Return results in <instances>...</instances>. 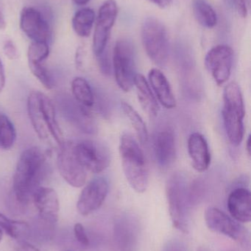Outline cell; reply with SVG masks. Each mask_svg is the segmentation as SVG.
<instances>
[{
    "instance_id": "1",
    "label": "cell",
    "mask_w": 251,
    "mask_h": 251,
    "mask_svg": "<svg viewBox=\"0 0 251 251\" xmlns=\"http://www.w3.org/2000/svg\"><path fill=\"white\" fill-rule=\"evenodd\" d=\"M47 173V153L38 147L29 148L20 155L13 180V193L19 203L27 204L41 187Z\"/></svg>"
},
{
    "instance_id": "2",
    "label": "cell",
    "mask_w": 251,
    "mask_h": 251,
    "mask_svg": "<svg viewBox=\"0 0 251 251\" xmlns=\"http://www.w3.org/2000/svg\"><path fill=\"white\" fill-rule=\"evenodd\" d=\"M28 112L32 127L40 138L46 140L52 137L59 147L64 143L54 104L48 97L40 91H32L28 99Z\"/></svg>"
},
{
    "instance_id": "3",
    "label": "cell",
    "mask_w": 251,
    "mask_h": 251,
    "mask_svg": "<svg viewBox=\"0 0 251 251\" xmlns=\"http://www.w3.org/2000/svg\"><path fill=\"white\" fill-rule=\"evenodd\" d=\"M119 150L127 181L136 192L144 193L149 185V171L144 152L128 133L121 136Z\"/></svg>"
},
{
    "instance_id": "4",
    "label": "cell",
    "mask_w": 251,
    "mask_h": 251,
    "mask_svg": "<svg viewBox=\"0 0 251 251\" xmlns=\"http://www.w3.org/2000/svg\"><path fill=\"white\" fill-rule=\"evenodd\" d=\"M223 121L227 137L234 146L243 141L245 134L244 120L246 108L243 94L238 84L230 82L225 86L223 93Z\"/></svg>"
},
{
    "instance_id": "5",
    "label": "cell",
    "mask_w": 251,
    "mask_h": 251,
    "mask_svg": "<svg viewBox=\"0 0 251 251\" xmlns=\"http://www.w3.org/2000/svg\"><path fill=\"white\" fill-rule=\"evenodd\" d=\"M166 196L173 226L181 232L188 233V209L191 203L187 180L182 174L176 173L168 178Z\"/></svg>"
},
{
    "instance_id": "6",
    "label": "cell",
    "mask_w": 251,
    "mask_h": 251,
    "mask_svg": "<svg viewBox=\"0 0 251 251\" xmlns=\"http://www.w3.org/2000/svg\"><path fill=\"white\" fill-rule=\"evenodd\" d=\"M143 47L150 60L160 67L167 63L169 57V39L165 25L153 17L144 19L141 26Z\"/></svg>"
},
{
    "instance_id": "7",
    "label": "cell",
    "mask_w": 251,
    "mask_h": 251,
    "mask_svg": "<svg viewBox=\"0 0 251 251\" xmlns=\"http://www.w3.org/2000/svg\"><path fill=\"white\" fill-rule=\"evenodd\" d=\"M113 66L118 86L125 92L131 91L137 73L135 49L129 40L122 38L115 44Z\"/></svg>"
},
{
    "instance_id": "8",
    "label": "cell",
    "mask_w": 251,
    "mask_h": 251,
    "mask_svg": "<svg viewBox=\"0 0 251 251\" xmlns=\"http://www.w3.org/2000/svg\"><path fill=\"white\" fill-rule=\"evenodd\" d=\"M205 221L211 231L232 239L245 250L250 249L249 231L240 223L227 215L221 209L213 206L207 208L205 212Z\"/></svg>"
},
{
    "instance_id": "9",
    "label": "cell",
    "mask_w": 251,
    "mask_h": 251,
    "mask_svg": "<svg viewBox=\"0 0 251 251\" xmlns=\"http://www.w3.org/2000/svg\"><path fill=\"white\" fill-rule=\"evenodd\" d=\"M59 111L65 120L85 134L97 132V126L88 108L80 104L74 97L67 94L56 96Z\"/></svg>"
},
{
    "instance_id": "10",
    "label": "cell",
    "mask_w": 251,
    "mask_h": 251,
    "mask_svg": "<svg viewBox=\"0 0 251 251\" xmlns=\"http://www.w3.org/2000/svg\"><path fill=\"white\" fill-rule=\"evenodd\" d=\"M57 168L63 179L74 187H81L86 181L85 168L77 154L75 143L64 142L59 149Z\"/></svg>"
},
{
    "instance_id": "11",
    "label": "cell",
    "mask_w": 251,
    "mask_h": 251,
    "mask_svg": "<svg viewBox=\"0 0 251 251\" xmlns=\"http://www.w3.org/2000/svg\"><path fill=\"white\" fill-rule=\"evenodd\" d=\"M77 154L85 170L94 174L104 171L111 163V153L105 145L91 140L75 143Z\"/></svg>"
},
{
    "instance_id": "12",
    "label": "cell",
    "mask_w": 251,
    "mask_h": 251,
    "mask_svg": "<svg viewBox=\"0 0 251 251\" xmlns=\"http://www.w3.org/2000/svg\"><path fill=\"white\" fill-rule=\"evenodd\" d=\"M117 14L118 6L115 0H106L99 9L92 44L93 51L97 57L106 50Z\"/></svg>"
},
{
    "instance_id": "13",
    "label": "cell",
    "mask_w": 251,
    "mask_h": 251,
    "mask_svg": "<svg viewBox=\"0 0 251 251\" xmlns=\"http://www.w3.org/2000/svg\"><path fill=\"white\" fill-rule=\"evenodd\" d=\"M234 62V51L228 45L211 49L205 57V66L215 82L222 85L229 79Z\"/></svg>"
},
{
    "instance_id": "14",
    "label": "cell",
    "mask_w": 251,
    "mask_h": 251,
    "mask_svg": "<svg viewBox=\"0 0 251 251\" xmlns=\"http://www.w3.org/2000/svg\"><path fill=\"white\" fill-rule=\"evenodd\" d=\"M109 182L103 177H97L90 181L81 192L77 209L84 216L95 212L103 205L109 193Z\"/></svg>"
},
{
    "instance_id": "15",
    "label": "cell",
    "mask_w": 251,
    "mask_h": 251,
    "mask_svg": "<svg viewBox=\"0 0 251 251\" xmlns=\"http://www.w3.org/2000/svg\"><path fill=\"white\" fill-rule=\"evenodd\" d=\"M20 27L32 42H46L51 39L50 24L41 11L32 7H25L21 12Z\"/></svg>"
},
{
    "instance_id": "16",
    "label": "cell",
    "mask_w": 251,
    "mask_h": 251,
    "mask_svg": "<svg viewBox=\"0 0 251 251\" xmlns=\"http://www.w3.org/2000/svg\"><path fill=\"white\" fill-rule=\"evenodd\" d=\"M40 219L49 226H53L58 218L60 204L57 193L50 187H40L32 196Z\"/></svg>"
},
{
    "instance_id": "17",
    "label": "cell",
    "mask_w": 251,
    "mask_h": 251,
    "mask_svg": "<svg viewBox=\"0 0 251 251\" xmlns=\"http://www.w3.org/2000/svg\"><path fill=\"white\" fill-rule=\"evenodd\" d=\"M153 149L155 158L159 166L166 168L170 166L176 156V145L173 131L163 128L156 131L153 137Z\"/></svg>"
},
{
    "instance_id": "18",
    "label": "cell",
    "mask_w": 251,
    "mask_h": 251,
    "mask_svg": "<svg viewBox=\"0 0 251 251\" xmlns=\"http://www.w3.org/2000/svg\"><path fill=\"white\" fill-rule=\"evenodd\" d=\"M231 218L239 223H249L251 220V196L250 191L239 187L230 193L227 202Z\"/></svg>"
},
{
    "instance_id": "19",
    "label": "cell",
    "mask_w": 251,
    "mask_h": 251,
    "mask_svg": "<svg viewBox=\"0 0 251 251\" xmlns=\"http://www.w3.org/2000/svg\"><path fill=\"white\" fill-rule=\"evenodd\" d=\"M188 152L193 168L197 172L207 171L211 164V153L206 138L198 132L189 137Z\"/></svg>"
},
{
    "instance_id": "20",
    "label": "cell",
    "mask_w": 251,
    "mask_h": 251,
    "mask_svg": "<svg viewBox=\"0 0 251 251\" xmlns=\"http://www.w3.org/2000/svg\"><path fill=\"white\" fill-rule=\"evenodd\" d=\"M149 85L154 91L155 96L162 106L167 109L176 107V100L172 93L170 84L162 71L153 69L148 74Z\"/></svg>"
},
{
    "instance_id": "21",
    "label": "cell",
    "mask_w": 251,
    "mask_h": 251,
    "mask_svg": "<svg viewBox=\"0 0 251 251\" xmlns=\"http://www.w3.org/2000/svg\"><path fill=\"white\" fill-rule=\"evenodd\" d=\"M134 86L137 89L139 101L143 110L150 118L156 117L159 112V103L147 79L141 74H137Z\"/></svg>"
},
{
    "instance_id": "22",
    "label": "cell",
    "mask_w": 251,
    "mask_h": 251,
    "mask_svg": "<svg viewBox=\"0 0 251 251\" xmlns=\"http://www.w3.org/2000/svg\"><path fill=\"white\" fill-rule=\"evenodd\" d=\"M95 21V13L89 7L78 10L72 20V28L78 36L86 38L91 35Z\"/></svg>"
},
{
    "instance_id": "23",
    "label": "cell",
    "mask_w": 251,
    "mask_h": 251,
    "mask_svg": "<svg viewBox=\"0 0 251 251\" xmlns=\"http://www.w3.org/2000/svg\"><path fill=\"white\" fill-rule=\"evenodd\" d=\"M193 13L197 22L206 28H212L218 23L216 12L206 0H193Z\"/></svg>"
},
{
    "instance_id": "24",
    "label": "cell",
    "mask_w": 251,
    "mask_h": 251,
    "mask_svg": "<svg viewBox=\"0 0 251 251\" xmlns=\"http://www.w3.org/2000/svg\"><path fill=\"white\" fill-rule=\"evenodd\" d=\"M72 91L73 97L80 104L86 108L93 107L95 99L92 88L86 79L76 77L72 82Z\"/></svg>"
},
{
    "instance_id": "25",
    "label": "cell",
    "mask_w": 251,
    "mask_h": 251,
    "mask_svg": "<svg viewBox=\"0 0 251 251\" xmlns=\"http://www.w3.org/2000/svg\"><path fill=\"white\" fill-rule=\"evenodd\" d=\"M121 107H122V111L125 113V116L129 119L131 125L135 129L140 143L142 146H145L148 143L149 134L144 121L141 119L140 115L137 113V110L133 108L128 103L125 102V101L121 103Z\"/></svg>"
},
{
    "instance_id": "26",
    "label": "cell",
    "mask_w": 251,
    "mask_h": 251,
    "mask_svg": "<svg viewBox=\"0 0 251 251\" xmlns=\"http://www.w3.org/2000/svg\"><path fill=\"white\" fill-rule=\"evenodd\" d=\"M0 228L12 238L19 240L28 235L29 226L26 222L9 219L0 213Z\"/></svg>"
},
{
    "instance_id": "27",
    "label": "cell",
    "mask_w": 251,
    "mask_h": 251,
    "mask_svg": "<svg viewBox=\"0 0 251 251\" xmlns=\"http://www.w3.org/2000/svg\"><path fill=\"white\" fill-rule=\"evenodd\" d=\"M16 139V131L14 125L7 116L0 114V149H10Z\"/></svg>"
},
{
    "instance_id": "28",
    "label": "cell",
    "mask_w": 251,
    "mask_h": 251,
    "mask_svg": "<svg viewBox=\"0 0 251 251\" xmlns=\"http://www.w3.org/2000/svg\"><path fill=\"white\" fill-rule=\"evenodd\" d=\"M50 54L48 43L32 42L28 51V63H43Z\"/></svg>"
},
{
    "instance_id": "29",
    "label": "cell",
    "mask_w": 251,
    "mask_h": 251,
    "mask_svg": "<svg viewBox=\"0 0 251 251\" xmlns=\"http://www.w3.org/2000/svg\"><path fill=\"white\" fill-rule=\"evenodd\" d=\"M32 75L44 85L47 89H52L55 86L54 78L43 63H28Z\"/></svg>"
},
{
    "instance_id": "30",
    "label": "cell",
    "mask_w": 251,
    "mask_h": 251,
    "mask_svg": "<svg viewBox=\"0 0 251 251\" xmlns=\"http://www.w3.org/2000/svg\"><path fill=\"white\" fill-rule=\"evenodd\" d=\"M74 234L77 241L82 245L83 246L87 247L89 245V239L87 235L86 231L84 226L81 224H76L74 227Z\"/></svg>"
},
{
    "instance_id": "31",
    "label": "cell",
    "mask_w": 251,
    "mask_h": 251,
    "mask_svg": "<svg viewBox=\"0 0 251 251\" xmlns=\"http://www.w3.org/2000/svg\"><path fill=\"white\" fill-rule=\"evenodd\" d=\"M3 50H4L6 57L10 60H16L19 57L17 48H16L14 43L10 40H7L4 42Z\"/></svg>"
},
{
    "instance_id": "32",
    "label": "cell",
    "mask_w": 251,
    "mask_h": 251,
    "mask_svg": "<svg viewBox=\"0 0 251 251\" xmlns=\"http://www.w3.org/2000/svg\"><path fill=\"white\" fill-rule=\"evenodd\" d=\"M100 70L104 75H109L111 72V63L109 61V55L106 50L97 57Z\"/></svg>"
},
{
    "instance_id": "33",
    "label": "cell",
    "mask_w": 251,
    "mask_h": 251,
    "mask_svg": "<svg viewBox=\"0 0 251 251\" xmlns=\"http://www.w3.org/2000/svg\"><path fill=\"white\" fill-rule=\"evenodd\" d=\"M230 4L235 9L238 14L243 18L248 16V8L246 0H229Z\"/></svg>"
},
{
    "instance_id": "34",
    "label": "cell",
    "mask_w": 251,
    "mask_h": 251,
    "mask_svg": "<svg viewBox=\"0 0 251 251\" xmlns=\"http://www.w3.org/2000/svg\"><path fill=\"white\" fill-rule=\"evenodd\" d=\"M17 251H40L35 246L26 242H22L18 246Z\"/></svg>"
},
{
    "instance_id": "35",
    "label": "cell",
    "mask_w": 251,
    "mask_h": 251,
    "mask_svg": "<svg viewBox=\"0 0 251 251\" xmlns=\"http://www.w3.org/2000/svg\"><path fill=\"white\" fill-rule=\"evenodd\" d=\"M148 1L161 8H165L170 4L172 0H148Z\"/></svg>"
},
{
    "instance_id": "36",
    "label": "cell",
    "mask_w": 251,
    "mask_h": 251,
    "mask_svg": "<svg viewBox=\"0 0 251 251\" xmlns=\"http://www.w3.org/2000/svg\"><path fill=\"white\" fill-rule=\"evenodd\" d=\"M4 84H5V75H4V66L0 59V92L4 88Z\"/></svg>"
},
{
    "instance_id": "37",
    "label": "cell",
    "mask_w": 251,
    "mask_h": 251,
    "mask_svg": "<svg viewBox=\"0 0 251 251\" xmlns=\"http://www.w3.org/2000/svg\"><path fill=\"white\" fill-rule=\"evenodd\" d=\"M6 26H7V24H6L5 18H4V14L0 9V29L4 30Z\"/></svg>"
},
{
    "instance_id": "38",
    "label": "cell",
    "mask_w": 251,
    "mask_h": 251,
    "mask_svg": "<svg viewBox=\"0 0 251 251\" xmlns=\"http://www.w3.org/2000/svg\"><path fill=\"white\" fill-rule=\"evenodd\" d=\"M77 5H85L90 0H72Z\"/></svg>"
},
{
    "instance_id": "39",
    "label": "cell",
    "mask_w": 251,
    "mask_h": 251,
    "mask_svg": "<svg viewBox=\"0 0 251 251\" xmlns=\"http://www.w3.org/2000/svg\"><path fill=\"white\" fill-rule=\"evenodd\" d=\"M246 149H247V153L249 156H251V137L249 136L246 142Z\"/></svg>"
},
{
    "instance_id": "40",
    "label": "cell",
    "mask_w": 251,
    "mask_h": 251,
    "mask_svg": "<svg viewBox=\"0 0 251 251\" xmlns=\"http://www.w3.org/2000/svg\"><path fill=\"white\" fill-rule=\"evenodd\" d=\"M1 239H2V231H1V228H0V242L1 241Z\"/></svg>"
},
{
    "instance_id": "41",
    "label": "cell",
    "mask_w": 251,
    "mask_h": 251,
    "mask_svg": "<svg viewBox=\"0 0 251 251\" xmlns=\"http://www.w3.org/2000/svg\"></svg>"
}]
</instances>
